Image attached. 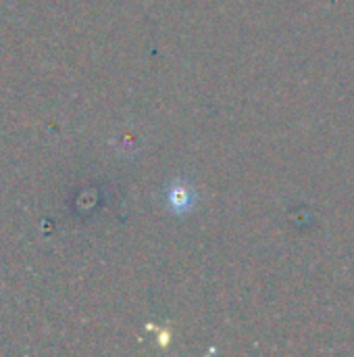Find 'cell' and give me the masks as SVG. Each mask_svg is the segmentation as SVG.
<instances>
[{
    "label": "cell",
    "instance_id": "obj_1",
    "mask_svg": "<svg viewBox=\"0 0 354 357\" xmlns=\"http://www.w3.org/2000/svg\"><path fill=\"white\" fill-rule=\"evenodd\" d=\"M194 201H196L194 190H192V188H188L184 182H175V184L171 186V192H169V205H171V209H173V211L184 213V211H188V209L194 205Z\"/></svg>",
    "mask_w": 354,
    "mask_h": 357
}]
</instances>
